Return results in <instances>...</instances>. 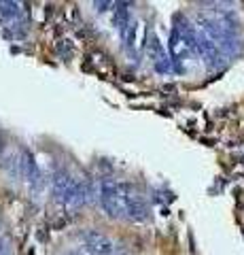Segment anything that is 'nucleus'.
<instances>
[{"mask_svg":"<svg viewBox=\"0 0 244 255\" xmlns=\"http://www.w3.org/2000/svg\"><path fill=\"white\" fill-rule=\"evenodd\" d=\"M53 196L64 209H77L91 198V189L85 181L73 177L66 170H60L53 177Z\"/></svg>","mask_w":244,"mask_h":255,"instance_id":"obj_1","label":"nucleus"},{"mask_svg":"<svg viewBox=\"0 0 244 255\" xmlns=\"http://www.w3.org/2000/svg\"><path fill=\"white\" fill-rule=\"evenodd\" d=\"M195 45H198V38H195L193 23L185 17H176V23L170 34L172 60H180V62L189 60V55L195 53Z\"/></svg>","mask_w":244,"mask_h":255,"instance_id":"obj_2","label":"nucleus"},{"mask_svg":"<svg viewBox=\"0 0 244 255\" xmlns=\"http://www.w3.org/2000/svg\"><path fill=\"white\" fill-rule=\"evenodd\" d=\"M113 241L104 234L96 232V230H89V232L83 234V253L85 255H113Z\"/></svg>","mask_w":244,"mask_h":255,"instance_id":"obj_3","label":"nucleus"},{"mask_svg":"<svg viewBox=\"0 0 244 255\" xmlns=\"http://www.w3.org/2000/svg\"><path fill=\"white\" fill-rule=\"evenodd\" d=\"M147 53H149V58H151L153 68H155L160 75L170 73V70H172V60H170V55L166 53V49H163V45H162L160 41H157L155 36L151 38V43H149Z\"/></svg>","mask_w":244,"mask_h":255,"instance_id":"obj_4","label":"nucleus"},{"mask_svg":"<svg viewBox=\"0 0 244 255\" xmlns=\"http://www.w3.org/2000/svg\"><path fill=\"white\" fill-rule=\"evenodd\" d=\"M117 9L113 11V23H115V28L121 32V34H125L130 28H132V23H130V11H128V4H115Z\"/></svg>","mask_w":244,"mask_h":255,"instance_id":"obj_5","label":"nucleus"},{"mask_svg":"<svg viewBox=\"0 0 244 255\" xmlns=\"http://www.w3.org/2000/svg\"><path fill=\"white\" fill-rule=\"evenodd\" d=\"M0 255H13L11 241L6 236H0Z\"/></svg>","mask_w":244,"mask_h":255,"instance_id":"obj_6","label":"nucleus"},{"mask_svg":"<svg viewBox=\"0 0 244 255\" xmlns=\"http://www.w3.org/2000/svg\"><path fill=\"white\" fill-rule=\"evenodd\" d=\"M0 236H2V219H0Z\"/></svg>","mask_w":244,"mask_h":255,"instance_id":"obj_7","label":"nucleus"}]
</instances>
